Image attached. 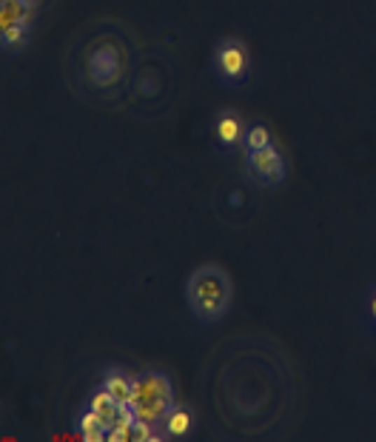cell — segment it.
Returning a JSON list of instances; mask_svg holds the SVG:
<instances>
[{"label": "cell", "mask_w": 376, "mask_h": 442, "mask_svg": "<svg viewBox=\"0 0 376 442\" xmlns=\"http://www.w3.org/2000/svg\"><path fill=\"white\" fill-rule=\"evenodd\" d=\"M132 385H134V380H129L123 371H111L103 382V388L114 396L117 403H132Z\"/></svg>", "instance_id": "obj_7"}, {"label": "cell", "mask_w": 376, "mask_h": 442, "mask_svg": "<svg viewBox=\"0 0 376 442\" xmlns=\"http://www.w3.org/2000/svg\"><path fill=\"white\" fill-rule=\"evenodd\" d=\"M217 60H220V72L228 80H239L245 74V49L239 43H225L217 55Z\"/></svg>", "instance_id": "obj_4"}, {"label": "cell", "mask_w": 376, "mask_h": 442, "mask_svg": "<svg viewBox=\"0 0 376 442\" xmlns=\"http://www.w3.org/2000/svg\"><path fill=\"white\" fill-rule=\"evenodd\" d=\"M89 408L100 414V420L106 422V428H111L114 420H117V408H120V403L114 400V396H111L106 388H100V391H95V394L89 396Z\"/></svg>", "instance_id": "obj_6"}, {"label": "cell", "mask_w": 376, "mask_h": 442, "mask_svg": "<svg viewBox=\"0 0 376 442\" xmlns=\"http://www.w3.org/2000/svg\"><path fill=\"white\" fill-rule=\"evenodd\" d=\"M265 146H271V135H268V128L265 126H254L245 135V149L248 152H254V149H265Z\"/></svg>", "instance_id": "obj_10"}, {"label": "cell", "mask_w": 376, "mask_h": 442, "mask_svg": "<svg viewBox=\"0 0 376 442\" xmlns=\"http://www.w3.org/2000/svg\"><path fill=\"white\" fill-rule=\"evenodd\" d=\"M23 34H26V23H15V26L4 29V43H6V46H15Z\"/></svg>", "instance_id": "obj_11"}, {"label": "cell", "mask_w": 376, "mask_h": 442, "mask_svg": "<svg viewBox=\"0 0 376 442\" xmlns=\"http://www.w3.org/2000/svg\"><path fill=\"white\" fill-rule=\"evenodd\" d=\"M77 428H80V439L83 442H106V422L100 420L97 411H83L80 420H77Z\"/></svg>", "instance_id": "obj_5"}, {"label": "cell", "mask_w": 376, "mask_h": 442, "mask_svg": "<svg viewBox=\"0 0 376 442\" xmlns=\"http://www.w3.org/2000/svg\"><path fill=\"white\" fill-rule=\"evenodd\" d=\"M132 408L137 414V420L148 422V425H160L169 420L172 408H174V391L165 374L157 371H146L134 380L132 385Z\"/></svg>", "instance_id": "obj_2"}, {"label": "cell", "mask_w": 376, "mask_h": 442, "mask_svg": "<svg viewBox=\"0 0 376 442\" xmlns=\"http://www.w3.org/2000/svg\"><path fill=\"white\" fill-rule=\"evenodd\" d=\"M186 297H188V308L191 314L202 323H217L225 317V312L231 308V280L220 265H200V269L188 277L186 286Z\"/></svg>", "instance_id": "obj_1"}, {"label": "cell", "mask_w": 376, "mask_h": 442, "mask_svg": "<svg viewBox=\"0 0 376 442\" xmlns=\"http://www.w3.org/2000/svg\"><path fill=\"white\" fill-rule=\"evenodd\" d=\"M248 174L263 186H279L285 177V160L274 146L248 152Z\"/></svg>", "instance_id": "obj_3"}, {"label": "cell", "mask_w": 376, "mask_h": 442, "mask_svg": "<svg viewBox=\"0 0 376 442\" xmlns=\"http://www.w3.org/2000/svg\"><path fill=\"white\" fill-rule=\"evenodd\" d=\"M217 138L223 146H237L242 138V123L237 114H220L217 120Z\"/></svg>", "instance_id": "obj_8"}, {"label": "cell", "mask_w": 376, "mask_h": 442, "mask_svg": "<svg viewBox=\"0 0 376 442\" xmlns=\"http://www.w3.org/2000/svg\"><path fill=\"white\" fill-rule=\"evenodd\" d=\"M191 431V411L188 408H172L169 420H165V434L169 436H186Z\"/></svg>", "instance_id": "obj_9"}, {"label": "cell", "mask_w": 376, "mask_h": 442, "mask_svg": "<svg viewBox=\"0 0 376 442\" xmlns=\"http://www.w3.org/2000/svg\"><path fill=\"white\" fill-rule=\"evenodd\" d=\"M370 308H373V320H376V297H373V305H370Z\"/></svg>", "instance_id": "obj_12"}]
</instances>
